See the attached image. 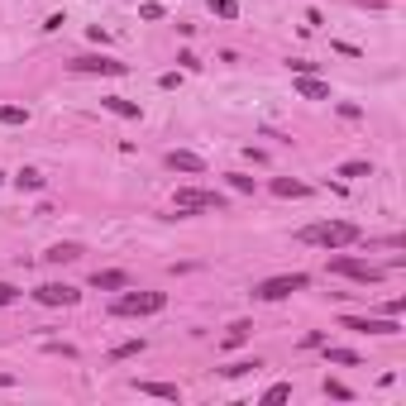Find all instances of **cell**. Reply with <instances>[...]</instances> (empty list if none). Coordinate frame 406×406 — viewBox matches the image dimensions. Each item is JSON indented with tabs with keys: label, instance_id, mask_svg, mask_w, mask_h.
Returning <instances> with one entry per match:
<instances>
[{
	"label": "cell",
	"instance_id": "f1b7e54d",
	"mask_svg": "<svg viewBox=\"0 0 406 406\" xmlns=\"http://www.w3.org/2000/svg\"><path fill=\"white\" fill-rule=\"evenodd\" d=\"M402 311H406V297H392L387 306H382V316H402Z\"/></svg>",
	"mask_w": 406,
	"mask_h": 406
},
{
	"label": "cell",
	"instance_id": "5bb4252c",
	"mask_svg": "<svg viewBox=\"0 0 406 406\" xmlns=\"http://www.w3.org/2000/svg\"><path fill=\"white\" fill-rule=\"evenodd\" d=\"M101 106H106L110 115H120V120H139V106L125 101V96H101Z\"/></svg>",
	"mask_w": 406,
	"mask_h": 406
},
{
	"label": "cell",
	"instance_id": "484cf974",
	"mask_svg": "<svg viewBox=\"0 0 406 406\" xmlns=\"http://www.w3.org/2000/svg\"><path fill=\"white\" fill-rule=\"evenodd\" d=\"M211 15H216V20H234L239 5H234V0H211Z\"/></svg>",
	"mask_w": 406,
	"mask_h": 406
},
{
	"label": "cell",
	"instance_id": "836d02e7",
	"mask_svg": "<svg viewBox=\"0 0 406 406\" xmlns=\"http://www.w3.org/2000/svg\"><path fill=\"white\" fill-rule=\"evenodd\" d=\"M0 387H15V378H10V373H0Z\"/></svg>",
	"mask_w": 406,
	"mask_h": 406
},
{
	"label": "cell",
	"instance_id": "d4e9b609",
	"mask_svg": "<svg viewBox=\"0 0 406 406\" xmlns=\"http://www.w3.org/2000/svg\"><path fill=\"white\" fill-rule=\"evenodd\" d=\"M225 182H230L234 191H258V182H253L248 172H225Z\"/></svg>",
	"mask_w": 406,
	"mask_h": 406
},
{
	"label": "cell",
	"instance_id": "cb8c5ba5",
	"mask_svg": "<svg viewBox=\"0 0 406 406\" xmlns=\"http://www.w3.org/2000/svg\"><path fill=\"white\" fill-rule=\"evenodd\" d=\"M0 125H29L24 106H0Z\"/></svg>",
	"mask_w": 406,
	"mask_h": 406
},
{
	"label": "cell",
	"instance_id": "ac0fdd59",
	"mask_svg": "<svg viewBox=\"0 0 406 406\" xmlns=\"http://www.w3.org/2000/svg\"><path fill=\"white\" fill-rule=\"evenodd\" d=\"M248 335H253V325H248V321H234V325H230V335L220 340V349H234V344H244Z\"/></svg>",
	"mask_w": 406,
	"mask_h": 406
},
{
	"label": "cell",
	"instance_id": "9a60e30c",
	"mask_svg": "<svg viewBox=\"0 0 406 406\" xmlns=\"http://www.w3.org/2000/svg\"><path fill=\"white\" fill-rule=\"evenodd\" d=\"M43 258H48V263H77V258H81V244H53Z\"/></svg>",
	"mask_w": 406,
	"mask_h": 406
},
{
	"label": "cell",
	"instance_id": "9c48e42d",
	"mask_svg": "<svg viewBox=\"0 0 406 406\" xmlns=\"http://www.w3.org/2000/svg\"><path fill=\"white\" fill-rule=\"evenodd\" d=\"M91 287H96V292H125V287H130V272H120V268H96V272H91Z\"/></svg>",
	"mask_w": 406,
	"mask_h": 406
},
{
	"label": "cell",
	"instance_id": "e575fe53",
	"mask_svg": "<svg viewBox=\"0 0 406 406\" xmlns=\"http://www.w3.org/2000/svg\"><path fill=\"white\" fill-rule=\"evenodd\" d=\"M0 182H5V172H0Z\"/></svg>",
	"mask_w": 406,
	"mask_h": 406
},
{
	"label": "cell",
	"instance_id": "4fadbf2b",
	"mask_svg": "<svg viewBox=\"0 0 406 406\" xmlns=\"http://www.w3.org/2000/svg\"><path fill=\"white\" fill-rule=\"evenodd\" d=\"M272 196H287V201H292V196H311V187H306V182H297V177H277V182H272Z\"/></svg>",
	"mask_w": 406,
	"mask_h": 406
},
{
	"label": "cell",
	"instance_id": "3957f363",
	"mask_svg": "<svg viewBox=\"0 0 406 406\" xmlns=\"http://www.w3.org/2000/svg\"><path fill=\"white\" fill-rule=\"evenodd\" d=\"M306 287H311V272H277V277H263L253 287V297L258 301H287L292 292H306Z\"/></svg>",
	"mask_w": 406,
	"mask_h": 406
},
{
	"label": "cell",
	"instance_id": "d6986e66",
	"mask_svg": "<svg viewBox=\"0 0 406 406\" xmlns=\"http://www.w3.org/2000/svg\"><path fill=\"white\" fill-rule=\"evenodd\" d=\"M144 349H148L144 340H125V344H115V349H110V358H115V363H125V358H139Z\"/></svg>",
	"mask_w": 406,
	"mask_h": 406
},
{
	"label": "cell",
	"instance_id": "8992f818",
	"mask_svg": "<svg viewBox=\"0 0 406 406\" xmlns=\"http://www.w3.org/2000/svg\"><path fill=\"white\" fill-rule=\"evenodd\" d=\"M77 77H125L130 67L125 62H115V57H106V53H81V57H72L67 62Z\"/></svg>",
	"mask_w": 406,
	"mask_h": 406
},
{
	"label": "cell",
	"instance_id": "e0dca14e",
	"mask_svg": "<svg viewBox=\"0 0 406 406\" xmlns=\"http://www.w3.org/2000/svg\"><path fill=\"white\" fill-rule=\"evenodd\" d=\"M335 177H349V182H354V177H373V162H368V158H354V162H340V172H335Z\"/></svg>",
	"mask_w": 406,
	"mask_h": 406
},
{
	"label": "cell",
	"instance_id": "ffe728a7",
	"mask_svg": "<svg viewBox=\"0 0 406 406\" xmlns=\"http://www.w3.org/2000/svg\"><path fill=\"white\" fill-rule=\"evenodd\" d=\"M15 187L20 191H43V172H38V167H24V172L15 177Z\"/></svg>",
	"mask_w": 406,
	"mask_h": 406
},
{
	"label": "cell",
	"instance_id": "1f68e13d",
	"mask_svg": "<svg viewBox=\"0 0 406 406\" xmlns=\"http://www.w3.org/2000/svg\"><path fill=\"white\" fill-rule=\"evenodd\" d=\"M177 62H182V72H196L201 62H196V53H177Z\"/></svg>",
	"mask_w": 406,
	"mask_h": 406
},
{
	"label": "cell",
	"instance_id": "83f0119b",
	"mask_svg": "<svg viewBox=\"0 0 406 406\" xmlns=\"http://www.w3.org/2000/svg\"><path fill=\"white\" fill-rule=\"evenodd\" d=\"M139 20H162V5H153V0H148V5H139Z\"/></svg>",
	"mask_w": 406,
	"mask_h": 406
},
{
	"label": "cell",
	"instance_id": "7a4b0ae2",
	"mask_svg": "<svg viewBox=\"0 0 406 406\" xmlns=\"http://www.w3.org/2000/svg\"><path fill=\"white\" fill-rule=\"evenodd\" d=\"M172 211L177 216H196V211H230V196H220V191H201V187H182L172 196Z\"/></svg>",
	"mask_w": 406,
	"mask_h": 406
},
{
	"label": "cell",
	"instance_id": "2e32d148",
	"mask_svg": "<svg viewBox=\"0 0 406 406\" xmlns=\"http://www.w3.org/2000/svg\"><path fill=\"white\" fill-rule=\"evenodd\" d=\"M325 363H335V368H358L363 358H358L354 349H330V344H325Z\"/></svg>",
	"mask_w": 406,
	"mask_h": 406
},
{
	"label": "cell",
	"instance_id": "7c38bea8",
	"mask_svg": "<svg viewBox=\"0 0 406 406\" xmlns=\"http://www.w3.org/2000/svg\"><path fill=\"white\" fill-rule=\"evenodd\" d=\"M297 96L301 101H330V86L321 77H297Z\"/></svg>",
	"mask_w": 406,
	"mask_h": 406
},
{
	"label": "cell",
	"instance_id": "44dd1931",
	"mask_svg": "<svg viewBox=\"0 0 406 406\" xmlns=\"http://www.w3.org/2000/svg\"><path fill=\"white\" fill-rule=\"evenodd\" d=\"M258 368H263L258 358H239V363H230V368H220V373H225V378H244V373H258Z\"/></svg>",
	"mask_w": 406,
	"mask_h": 406
},
{
	"label": "cell",
	"instance_id": "5b68a950",
	"mask_svg": "<svg viewBox=\"0 0 406 406\" xmlns=\"http://www.w3.org/2000/svg\"><path fill=\"white\" fill-rule=\"evenodd\" d=\"M330 272H335V277H349L358 287H382V282H387V268L358 263V258H330Z\"/></svg>",
	"mask_w": 406,
	"mask_h": 406
},
{
	"label": "cell",
	"instance_id": "30bf717a",
	"mask_svg": "<svg viewBox=\"0 0 406 406\" xmlns=\"http://www.w3.org/2000/svg\"><path fill=\"white\" fill-rule=\"evenodd\" d=\"M167 167H172V172L201 177V172H206V158H196V153H187V148H172V153H167Z\"/></svg>",
	"mask_w": 406,
	"mask_h": 406
},
{
	"label": "cell",
	"instance_id": "603a6c76",
	"mask_svg": "<svg viewBox=\"0 0 406 406\" xmlns=\"http://www.w3.org/2000/svg\"><path fill=\"white\" fill-rule=\"evenodd\" d=\"M325 397H335V402H354V387H344L340 378H325Z\"/></svg>",
	"mask_w": 406,
	"mask_h": 406
},
{
	"label": "cell",
	"instance_id": "8fae6325",
	"mask_svg": "<svg viewBox=\"0 0 406 406\" xmlns=\"http://www.w3.org/2000/svg\"><path fill=\"white\" fill-rule=\"evenodd\" d=\"M134 392H139V397H158V402H182L177 382H139L134 378Z\"/></svg>",
	"mask_w": 406,
	"mask_h": 406
},
{
	"label": "cell",
	"instance_id": "4dcf8cb0",
	"mask_svg": "<svg viewBox=\"0 0 406 406\" xmlns=\"http://www.w3.org/2000/svg\"><path fill=\"white\" fill-rule=\"evenodd\" d=\"M335 53H344V57H363V48H354V43H330Z\"/></svg>",
	"mask_w": 406,
	"mask_h": 406
},
{
	"label": "cell",
	"instance_id": "f546056e",
	"mask_svg": "<svg viewBox=\"0 0 406 406\" xmlns=\"http://www.w3.org/2000/svg\"><path fill=\"white\" fill-rule=\"evenodd\" d=\"M15 297H20V292H15L10 282H0V306H15Z\"/></svg>",
	"mask_w": 406,
	"mask_h": 406
},
{
	"label": "cell",
	"instance_id": "7402d4cb",
	"mask_svg": "<svg viewBox=\"0 0 406 406\" xmlns=\"http://www.w3.org/2000/svg\"><path fill=\"white\" fill-rule=\"evenodd\" d=\"M287 397H292V382H272V387L263 392V397H258V402L272 406V402H287Z\"/></svg>",
	"mask_w": 406,
	"mask_h": 406
},
{
	"label": "cell",
	"instance_id": "4316f807",
	"mask_svg": "<svg viewBox=\"0 0 406 406\" xmlns=\"http://www.w3.org/2000/svg\"><path fill=\"white\" fill-rule=\"evenodd\" d=\"M287 67H292L297 77H316V67H321V62H311V57H292Z\"/></svg>",
	"mask_w": 406,
	"mask_h": 406
},
{
	"label": "cell",
	"instance_id": "6da1fadb",
	"mask_svg": "<svg viewBox=\"0 0 406 406\" xmlns=\"http://www.w3.org/2000/svg\"><path fill=\"white\" fill-rule=\"evenodd\" d=\"M358 225L354 220H321V225H306L297 230V244H311V248H325V253H335V248H349L358 244Z\"/></svg>",
	"mask_w": 406,
	"mask_h": 406
},
{
	"label": "cell",
	"instance_id": "277c9868",
	"mask_svg": "<svg viewBox=\"0 0 406 406\" xmlns=\"http://www.w3.org/2000/svg\"><path fill=\"white\" fill-rule=\"evenodd\" d=\"M162 306H167V292H120L115 297V316H158Z\"/></svg>",
	"mask_w": 406,
	"mask_h": 406
},
{
	"label": "cell",
	"instance_id": "d6a6232c",
	"mask_svg": "<svg viewBox=\"0 0 406 406\" xmlns=\"http://www.w3.org/2000/svg\"><path fill=\"white\" fill-rule=\"evenodd\" d=\"M354 5H368V10H382L387 0H354Z\"/></svg>",
	"mask_w": 406,
	"mask_h": 406
},
{
	"label": "cell",
	"instance_id": "52a82bcc",
	"mask_svg": "<svg viewBox=\"0 0 406 406\" xmlns=\"http://www.w3.org/2000/svg\"><path fill=\"white\" fill-rule=\"evenodd\" d=\"M340 330H358V335H397L402 325H397V316H340Z\"/></svg>",
	"mask_w": 406,
	"mask_h": 406
},
{
	"label": "cell",
	"instance_id": "ba28073f",
	"mask_svg": "<svg viewBox=\"0 0 406 406\" xmlns=\"http://www.w3.org/2000/svg\"><path fill=\"white\" fill-rule=\"evenodd\" d=\"M34 301H38V306H77L81 292L72 282H43V287L34 292Z\"/></svg>",
	"mask_w": 406,
	"mask_h": 406
}]
</instances>
